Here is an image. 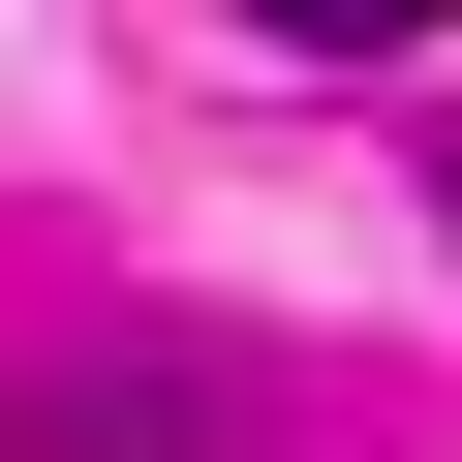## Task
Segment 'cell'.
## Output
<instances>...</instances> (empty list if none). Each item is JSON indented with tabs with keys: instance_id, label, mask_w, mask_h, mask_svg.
Returning <instances> with one entry per match:
<instances>
[{
	"instance_id": "cell-1",
	"label": "cell",
	"mask_w": 462,
	"mask_h": 462,
	"mask_svg": "<svg viewBox=\"0 0 462 462\" xmlns=\"http://www.w3.org/2000/svg\"><path fill=\"white\" fill-rule=\"evenodd\" d=\"M278 32H309V62H401V32H462V0H278Z\"/></svg>"
}]
</instances>
